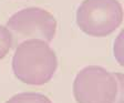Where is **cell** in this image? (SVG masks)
<instances>
[{
  "mask_svg": "<svg viewBox=\"0 0 124 103\" xmlns=\"http://www.w3.org/2000/svg\"><path fill=\"white\" fill-rule=\"evenodd\" d=\"M57 67L55 52L46 42L39 39L21 42L13 54L15 75L27 84L41 85L49 82Z\"/></svg>",
  "mask_w": 124,
  "mask_h": 103,
  "instance_id": "6da1fadb",
  "label": "cell"
},
{
  "mask_svg": "<svg viewBox=\"0 0 124 103\" xmlns=\"http://www.w3.org/2000/svg\"><path fill=\"white\" fill-rule=\"evenodd\" d=\"M73 94L78 103H122L123 74L98 65L86 67L75 77Z\"/></svg>",
  "mask_w": 124,
  "mask_h": 103,
  "instance_id": "7a4b0ae2",
  "label": "cell"
},
{
  "mask_svg": "<svg viewBox=\"0 0 124 103\" xmlns=\"http://www.w3.org/2000/svg\"><path fill=\"white\" fill-rule=\"evenodd\" d=\"M122 6L117 0H84L77 10L79 28L89 36L106 37L121 24Z\"/></svg>",
  "mask_w": 124,
  "mask_h": 103,
  "instance_id": "3957f363",
  "label": "cell"
},
{
  "mask_svg": "<svg viewBox=\"0 0 124 103\" xmlns=\"http://www.w3.org/2000/svg\"><path fill=\"white\" fill-rule=\"evenodd\" d=\"M7 26L22 38L51 41L57 30V21L49 11L32 7L16 12Z\"/></svg>",
  "mask_w": 124,
  "mask_h": 103,
  "instance_id": "277c9868",
  "label": "cell"
},
{
  "mask_svg": "<svg viewBox=\"0 0 124 103\" xmlns=\"http://www.w3.org/2000/svg\"><path fill=\"white\" fill-rule=\"evenodd\" d=\"M6 103H52L49 98L40 93H19L13 95Z\"/></svg>",
  "mask_w": 124,
  "mask_h": 103,
  "instance_id": "5b68a950",
  "label": "cell"
},
{
  "mask_svg": "<svg viewBox=\"0 0 124 103\" xmlns=\"http://www.w3.org/2000/svg\"><path fill=\"white\" fill-rule=\"evenodd\" d=\"M12 34L9 29L0 24V60L3 59L8 54L12 47Z\"/></svg>",
  "mask_w": 124,
  "mask_h": 103,
  "instance_id": "8992f818",
  "label": "cell"
}]
</instances>
